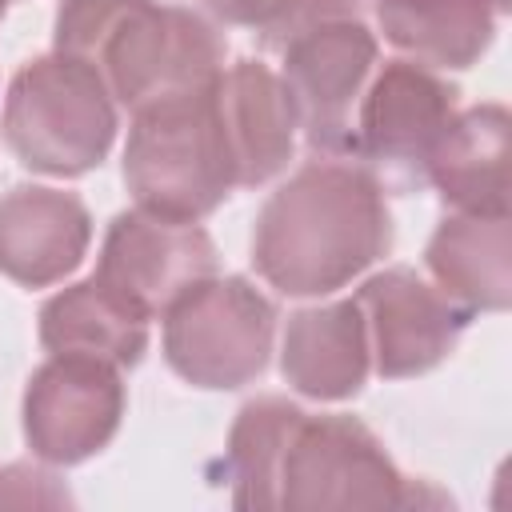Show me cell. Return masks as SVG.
I'll return each instance as SVG.
<instances>
[{
    "label": "cell",
    "mask_w": 512,
    "mask_h": 512,
    "mask_svg": "<svg viewBox=\"0 0 512 512\" xmlns=\"http://www.w3.org/2000/svg\"><path fill=\"white\" fill-rule=\"evenodd\" d=\"M456 116V88L428 64L388 60L364 88L352 120V152L396 188H420L432 148Z\"/></svg>",
    "instance_id": "52a82bcc"
},
{
    "label": "cell",
    "mask_w": 512,
    "mask_h": 512,
    "mask_svg": "<svg viewBox=\"0 0 512 512\" xmlns=\"http://www.w3.org/2000/svg\"><path fill=\"white\" fill-rule=\"evenodd\" d=\"M300 416L304 408L284 396L248 400L236 412L224 452V472L236 508H280V464Z\"/></svg>",
    "instance_id": "d6986e66"
},
{
    "label": "cell",
    "mask_w": 512,
    "mask_h": 512,
    "mask_svg": "<svg viewBox=\"0 0 512 512\" xmlns=\"http://www.w3.org/2000/svg\"><path fill=\"white\" fill-rule=\"evenodd\" d=\"M124 416L120 368L92 356H52L24 388V440L44 464H80L108 448Z\"/></svg>",
    "instance_id": "9c48e42d"
},
{
    "label": "cell",
    "mask_w": 512,
    "mask_h": 512,
    "mask_svg": "<svg viewBox=\"0 0 512 512\" xmlns=\"http://www.w3.org/2000/svg\"><path fill=\"white\" fill-rule=\"evenodd\" d=\"M424 180L456 212H508V108L476 104L452 116Z\"/></svg>",
    "instance_id": "2e32d148"
},
{
    "label": "cell",
    "mask_w": 512,
    "mask_h": 512,
    "mask_svg": "<svg viewBox=\"0 0 512 512\" xmlns=\"http://www.w3.org/2000/svg\"><path fill=\"white\" fill-rule=\"evenodd\" d=\"M500 0H376L380 32L392 48L428 68H468L496 36Z\"/></svg>",
    "instance_id": "ac0fdd59"
},
{
    "label": "cell",
    "mask_w": 512,
    "mask_h": 512,
    "mask_svg": "<svg viewBox=\"0 0 512 512\" xmlns=\"http://www.w3.org/2000/svg\"><path fill=\"white\" fill-rule=\"evenodd\" d=\"M436 288L464 312H504L512 304V224L508 212H456L428 240Z\"/></svg>",
    "instance_id": "9a60e30c"
},
{
    "label": "cell",
    "mask_w": 512,
    "mask_h": 512,
    "mask_svg": "<svg viewBox=\"0 0 512 512\" xmlns=\"http://www.w3.org/2000/svg\"><path fill=\"white\" fill-rule=\"evenodd\" d=\"M4 12H8V0H0V20H4Z\"/></svg>",
    "instance_id": "44dd1931"
},
{
    "label": "cell",
    "mask_w": 512,
    "mask_h": 512,
    "mask_svg": "<svg viewBox=\"0 0 512 512\" xmlns=\"http://www.w3.org/2000/svg\"><path fill=\"white\" fill-rule=\"evenodd\" d=\"M216 100L236 160V188L272 180L296 144V108L284 80L260 60H236L216 76Z\"/></svg>",
    "instance_id": "4fadbf2b"
},
{
    "label": "cell",
    "mask_w": 512,
    "mask_h": 512,
    "mask_svg": "<svg viewBox=\"0 0 512 512\" xmlns=\"http://www.w3.org/2000/svg\"><path fill=\"white\" fill-rule=\"evenodd\" d=\"M280 80L296 108V128L312 152H348L352 148V108L360 104L372 68L376 36L352 20H324L284 48Z\"/></svg>",
    "instance_id": "ba28073f"
},
{
    "label": "cell",
    "mask_w": 512,
    "mask_h": 512,
    "mask_svg": "<svg viewBox=\"0 0 512 512\" xmlns=\"http://www.w3.org/2000/svg\"><path fill=\"white\" fill-rule=\"evenodd\" d=\"M404 504H412L408 480L360 420L308 412L296 420L280 464V508L376 512Z\"/></svg>",
    "instance_id": "8992f818"
},
{
    "label": "cell",
    "mask_w": 512,
    "mask_h": 512,
    "mask_svg": "<svg viewBox=\"0 0 512 512\" xmlns=\"http://www.w3.org/2000/svg\"><path fill=\"white\" fill-rule=\"evenodd\" d=\"M364 312L372 368L384 380H404L452 356L468 328V312L440 288L424 284L412 268H384L356 292Z\"/></svg>",
    "instance_id": "8fae6325"
},
{
    "label": "cell",
    "mask_w": 512,
    "mask_h": 512,
    "mask_svg": "<svg viewBox=\"0 0 512 512\" xmlns=\"http://www.w3.org/2000/svg\"><path fill=\"white\" fill-rule=\"evenodd\" d=\"M56 52L92 64L112 100L132 112L224 72L220 32L200 12L156 0H64Z\"/></svg>",
    "instance_id": "7a4b0ae2"
},
{
    "label": "cell",
    "mask_w": 512,
    "mask_h": 512,
    "mask_svg": "<svg viewBox=\"0 0 512 512\" xmlns=\"http://www.w3.org/2000/svg\"><path fill=\"white\" fill-rule=\"evenodd\" d=\"M272 300L244 276H208L164 312V360L196 388H240L268 364Z\"/></svg>",
    "instance_id": "5b68a950"
},
{
    "label": "cell",
    "mask_w": 512,
    "mask_h": 512,
    "mask_svg": "<svg viewBox=\"0 0 512 512\" xmlns=\"http://www.w3.org/2000/svg\"><path fill=\"white\" fill-rule=\"evenodd\" d=\"M368 368H372V348L356 296L300 308L288 316L280 372L300 396L348 400L364 388Z\"/></svg>",
    "instance_id": "5bb4252c"
},
{
    "label": "cell",
    "mask_w": 512,
    "mask_h": 512,
    "mask_svg": "<svg viewBox=\"0 0 512 512\" xmlns=\"http://www.w3.org/2000/svg\"><path fill=\"white\" fill-rule=\"evenodd\" d=\"M40 344L52 356H92L132 368L148 352V316L100 276H88L40 308Z\"/></svg>",
    "instance_id": "e0dca14e"
},
{
    "label": "cell",
    "mask_w": 512,
    "mask_h": 512,
    "mask_svg": "<svg viewBox=\"0 0 512 512\" xmlns=\"http://www.w3.org/2000/svg\"><path fill=\"white\" fill-rule=\"evenodd\" d=\"M124 184L136 208L168 220H200L236 188V160L224 132L216 80L160 96L132 112Z\"/></svg>",
    "instance_id": "3957f363"
},
{
    "label": "cell",
    "mask_w": 512,
    "mask_h": 512,
    "mask_svg": "<svg viewBox=\"0 0 512 512\" xmlns=\"http://www.w3.org/2000/svg\"><path fill=\"white\" fill-rule=\"evenodd\" d=\"M204 8L232 28L256 32L264 48H284L324 20L360 16V0H204Z\"/></svg>",
    "instance_id": "ffe728a7"
},
{
    "label": "cell",
    "mask_w": 512,
    "mask_h": 512,
    "mask_svg": "<svg viewBox=\"0 0 512 512\" xmlns=\"http://www.w3.org/2000/svg\"><path fill=\"white\" fill-rule=\"evenodd\" d=\"M92 216L76 192L16 184L0 196V272L20 288H48L80 268Z\"/></svg>",
    "instance_id": "7c38bea8"
},
{
    "label": "cell",
    "mask_w": 512,
    "mask_h": 512,
    "mask_svg": "<svg viewBox=\"0 0 512 512\" xmlns=\"http://www.w3.org/2000/svg\"><path fill=\"white\" fill-rule=\"evenodd\" d=\"M0 124L4 144L24 168L68 180L108 156L116 140V100L92 64L52 52L12 76Z\"/></svg>",
    "instance_id": "277c9868"
},
{
    "label": "cell",
    "mask_w": 512,
    "mask_h": 512,
    "mask_svg": "<svg viewBox=\"0 0 512 512\" xmlns=\"http://www.w3.org/2000/svg\"><path fill=\"white\" fill-rule=\"evenodd\" d=\"M96 276L148 320L164 316L192 284L216 276V244L196 220L120 212L108 224Z\"/></svg>",
    "instance_id": "30bf717a"
},
{
    "label": "cell",
    "mask_w": 512,
    "mask_h": 512,
    "mask_svg": "<svg viewBox=\"0 0 512 512\" xmlns=\"http://www.w3.org/2000/svg\"><path fill=\"white\" fill-rule=\"evenodd\" d=\"M392 248L380 180L352 160H308L280 184L252 232L256 272L284 296H328Z\"/></svg>",
    "instance_id": "6da1fadb"
}]
</instances>
